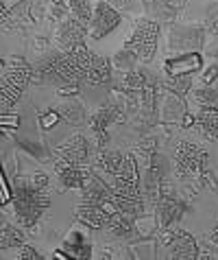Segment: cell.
<instances>
[{
  "instance_id": "cell-1",
  "label": "cell",
  "mask_w": 218,
  "mask_h": 260,
  "mask_svg": "<svg viewBox=\"0 0 218 260\" xmlns=\"http://www.w3.org/2000/svg\"><path fill=\"white\" fill-rule=\"evenodd\" d=\"M48 190V188H46ZM46 190L35 188L33 184L18 182L13 188V210H16V223L20 228H35L44 210L50 206V197Z\"/></svg>"
},
{
  "instance_id": "cell-2",
  "label": "cell",
  "mask_w": 218,
  "mask_h": 260,
  "mask_svg": "<svg viewBox=\"0 0 218 260\" xmlns=\"http://www.w3.org/2000/svg\"><path fill=\"white\" fill-rule=\"evenodd\" d=\"M33 79V66L22 57H11L9 61H3V92H0V105L3 114L11 112L13 105L20 101L22 92Z\"/></svg>"
},
{
  "instance_id": "cell-3",
  "label": "cell",
  "mask_w": 218,
  "mask_h": 260,
  "mask_svg": "<svg viewBox=\"0 0 218 260\" xmlns=\"http://www.w3.org/2000/svg\"><path fill=\"white\" fill-rule=\"evenodd\" d=\"M159 31H162V24H159L157 20L149 18V16L135 20L133 33H131V38L125 42V48L137 53L142 63H151L153 59H155V53H157Z\"/></svg>"
},
{
  "instance_id": "cell-4",
  "label": "cell",
  "mask_w": 218,
  "mask_h": 260,
  "mask_svg": "<svg viewBox=\"0 0 218 260\" xmlns=\"http://www.w3.org/2000/svg\"><path fill=\"white\" fill-rule=\"evenodd\" d=\"M186 201H181L174 188L168 184V179H164L159 186V197L155 201V216H157V225L162 230H170L181 221V216L186 214Z\"/></svg>"
},
{
  "instance_id": "cell-5",
  "label": "cell",
  "mask_w": 218,
  "mask_h": 260,
  "mask_svg": "<svg viewBox=\"0 0 218 260\" xmlns=\"http://www.w3.org/2000/svg\"><path fill=\"white\" fill-rule=\"evenodd\" d=\"M205 162H207L205 149L194 142H179L177 149H174V169H177V175L181 179H190L203 173Z\"/></svg>"
},
{
  "instance_id": "cell-6",
  "label": "cell",
  "mask_w": 218,
  "mask_h": 260,
  "mask_svg": "<svg viewBox=\"0 0 218 260\" xmlns=\"http://www.w3.org/2000/svg\"><path fill=\"white\" fill-rule=\"evenodd\" d=\"M164 247L170 258H179V260L199 258V245H196V241L184 228H177V225L170 230H164Z\"/></svg>"
},
{
  "instance_id": "cell-7",
  "label": "cell",
  "mask_w": 218,
  "mask_h": 260,
  "mask_svg": "<svg viewBox=\"0 0 218 260\" xmlns=\"http://www.w3.org/2000/svg\"><path fill=\"white\" fill-rule=\"evenodd\" d=\"M205 26L199 24H172L170 28V50H201L205 46Z\"/></svg>"
},
{
  "instance_id": "cell-8",
  "label": "cell",
  "mask_w": 218,
  "mask_h": 260,
  "mask_svg": "<svg viewBox=\"0 0 218 260\" xmlns=\"http://www.w3.org/2000/svg\"><path fill=\"white\" fill-rule=\"evenodd\" d=\"M120 22H122L120 11L114 9L107 0H100V3L94 7V18L90 22V35L94 40H103L116 26H120Z\"/></svg>"
},
{
  "instance_id": "cell-9",
  "label": "cell",
  "mask_w": 218,
  "mask_h": 260,
  "mask_svg": "<svg viewBox=\"0 0 218 260\" xmlns=\"http://www.w3.org/2000/svg\"><path fill=\"white\" fill-rule=\"evenodd\" d=\"M57 157H61V160H65V162H72L77 166H87L94 157V149H92L90 140H87L83 134H77L59 149Z\"/></svg>"
},
{
  "instance_id": "cell-10",
  "label": "cell",
  "mask_w": 218,
  "mask_h": 260,
  "mask_svg": "<svg viewBox=\"0 0 218 260\" xmlns=\"http://www.w3.org/2000/svg\"><path fill=\"white\" fill-rule=\"evenodd\" d=\"M55 171L59 175V182L70 190H83L85 184L90 182L92 177V171L87 166H77L72 162H65L61 157L55 160Z\"/></svg>"
},
{
  "instance_id": "cell-11",
  "label": "cell",
  "mask_w": 218,
  "mask_h": 260,
  "mask_svg": "<svg viewBox=\"0 0 218 260\" xmlns=\"http://www.w3.org/2000/svg\"><path fill=\"white\" fill-rule=\"evenodd\" d=\"M87 31H90V26H85L83 22H79L75 16H70L57 28V44H59L61 50H75L77 46L85 44Z\"/></svg>"
},
{
  "instance_id": "cell-12",
  "label": "cell",
  "mask_w": 218,
  "mask_h": 260,
  "mask_svg": "<svg viewBox=\"0 0 218 260\" xmlns=\"http://www.w3.org/2000/svg\"><path fill=\"white\" fill-rule=\"evenodd\" d=\"M28 9H31V0H18L11 9H7V5H3V26L7 31H20L26 20H31Z\"/></svg>"
},
{
  "instance_id": "cell-13",
  "label": "cell",
  "mask_w": 218,
  "mask_h": 260,
  "mask_svg": "<svg viewBox=\"0 0 218 260\" xmlns=\"http://www.w3.org/2000/svg\"><path fill=\"white\" fill-rule=\"evenodd\" d=\"M196 127L209 142L218 140V107L216 105H201V112L196 114Z\"/></svg>"
},
{
  "instance_id": "cell-14",
  "label": "cell",
  "mask_w": 218,
  "mask_h": 260,
  "mask_svg": "<svg viewBox=\"0 0 218 260\" xmlns=\"http://www.w3.org/2000/svg\"><path fill=\"white\" fill-rule=\"evenodd\" d=\"M105 230L116 238H133V234H135V219L133 216H129V214L116 212V214H112V219L107 221Z\"/></svg>"
},
{
  "instance_id": "cell-15",
  "label": "cell",
  "mask_w": 218,
  "mask_h": 260,
  "mask_svg": "<svg viewBox=\"0 0 218 260\" xmlns=\"http://www.w3.org/2000/svg\"><path fill=\"white\" fill-rule=\"evenodd\" d=\"M125 160H127V155H122L116 149H98V153H96V166L103 173H109V175H118Z\"/></svg>"
},
{
  "instance_id": "cell-16",
  "label": "cell",
  "mask_w": 218,
  "mask_h": 260,
  "mask_svg": "<svg viewBox=\"0 0 218 260\" xmlns=\"http://www.w3.org/2000/svg\"><path fill=\"white\" fill-rule=\"evenodd\" d=\"M201 66V57L196 53H184L174 59L166 61V75H186V72L199 70Z\"/></svg>"
},
{
  "instance_id": "cell-17",
  "label": "cell",
  "mask_w": 218,
  "mask_h": 260,
  "mask_svg": "<svg viewBox=\"0 0 218 260\" xmlns=\"http://www.w3.org/2000/svg\"><path fill=\"white\" fill-rule=\"evenodd\" d=\"M22 245H24V234H22V230L11 225L9 221L3 216V221H0V247L3 249H20Z\"/></svg>"
},
{
  "instance_id": "cell-18",
  "label": "cell",
  "mask_w": 218,
  "mask_h": 260,
  "mask_svg": "<svg viewBox=\"0 0 218 260\" xmlns=\"http://www.w3.org/2000/svg\"><path fill=\"white\" fill-rule=\"evenodd\" d=\"M59 114L70 125H83L85 120V107L79 101H65L63 105H59Z\"/></svg>"
},
{
  "instance_id": "cell-19",
  "label": "cell",
  "mask_w": 218,
  "mask_h": 260,
  "mask_svg": "<svg viewBox=\"0 0 218 260\" xmlns=\"http://www.w3.org/2000/svg\"><path fill=\"white\" fill-rule=\"evenodd\" d=\"M164 85L172 92V94L186 96L188 92L192 90V72H186V75H168Z\"/></svg>"
},
{
  "instance_id": "cell-20",
  "label": "cell",
  "mask_w": 218,
  "mask_h": 260,
  "mask_svg": "<svg viewBox=\"0 0 218 260\" xmlns=\"http://www.w3.org/2000/svg\"><path fill=\"white\" fill-rule=\"evenodd\" d=\"M186 112H188V110H186L184 96L172 94V92H170V96L164 101V118H166V120H181Z\"/></svg>"
},
{
  "instance_id": "cell-21",
  "label": "cell",
  "mask_w": 218,
  "mask_h": 260,
  "mask_svg": "<svg viewBox=\"0 0 218 260\" xmlns=\"http://www.w3.org/2000/svg\"><path fill=\"white\" fill-rule=\"evenodd\" d=\"M137 61H140L137 53H133V50H129L125 46H122V50H118V53L114 55V66H116V70H120L122 75H127V72H133Z\"/></svg>"
},
{
  "instance_id": "cell-22",
  "label": "cell",
  "mask_w": 218,
  "mask_h": 260,
  "mask_svg": "<svg viewBox=\"0 0 218 260\" xmlns=\"http://www.w3.org/2000/svg\"><path fill=\"white\" fill-rule=\"evenodd\" d=\"M77 238V243L68 241L63 245V254L70 256V258H77V260H83V258H90L92 256V247L87 243H83V236L81 234H72Z\"/></svg>"
},
{
  "instance_id": "cell-23",
  "label": "cell",
  "mask_w": 218,
  "mask_h": 260,
  "mask_svg": "<svg viewBox=\"0 0 218 260\" xmlns=\"http://www.w3.org/2000/svg\"><path fill=\"white\" fill-rule=\"evenodd\" d=\"M70 13L75 16L79 22H83L85 26H90L92 18H94V9L90 5V0H70Z\"/></svg>"
},
{
  "instance_id": "cell-24",
  "label": "cell",
  "mask_w": 218,
  "mask_h": 260,
  "mask_svg": "<svg viewBox=\"0 0 218 260\" xmlns=\"http://www.w3.org/2000/svg\"><path fill=\"white\" fill-rule=\"evenodd\" d=\"M194 99L201 105H216L218 107V88L214 85H203V88L194 90Z\"/></svg>"
},
{
  "instance_id": "cell-25",
  "label": "cell",
  "mask_w": 218,
  "mask_h": 260,
  "mask_svg": "<svg viewBox=\"0 0 218 260\" xmlns=\"http://www.w3.org/2000/svg\"><path fill=\"white\" fill-rule=\"evenodd\" d=\"M50 16L55 20H68L72 13H70V5H65V0H55L53 5H50Z\"/></svg>"
},
{
  "instance_id": "cell-26",
  "label": "cell",
  "mask_w": 218,
  "mask_h": 260,
  "mask_svg": "<svg viewBox=\"0 0 218 260\" xmlns=\"http://www.w3.org/2000/svg\"><path fill=\"white\" fill-rule=\"evenodd\" d=\"M20 147L24 149V151H28V153H33L38 160H42V162H46L48 157H46V151H44L40 144H33V142H24V140H20Z\"/></svg>"
},
{
  "instance_id": "cell-27",
  "label": "cell",
  "mask_w": 218,
  "mask_h": 260,
  "mask_svg": "<svg viewBox=\"0 0 218 260\" xmlns=\"http://www.w3.org/2000/svg\"><path fill=\"white\" fill-rule=\"evenodd\" d=\"M59 120H61V114H59V110H57V112H48V114H42V116H40L42 129H53V127H55Z\"/></svg>"
},
{
  "instance_id": "cell-28",
  "label": "cell",
  "mask_w": 218,
  "mask_h": 260,
  "mask_svg": "<svg viewBox=\"0 0 218 260\" xmlns=\"http://www.w3.org/2000/svg\"><path fill=\"white\" fill-rule=\"evenodd\" d=\"M18 258L20 260H42V254H38V251H35L31 245H22Z\"/></svg>"
},
{
  "instance_id": "cell-29",
  "label": "cell",
  "mask_w": 218,
  "mask_h": 260,
  "mask_svg": "<svg viewBox=\"0 0 218 260\" xmlns=\"http://www.w3.org/2000/svg\"><path fill=\"white\" fill-rule=\"evenodd\" d=\"M107 3L118 11H131L135 7V0H107Z\"/></svg>"
},
{
  "instance_id": "cell-30",
  "label": "cell",
  "mask_w": 218,
  "mask_h": 260,
  "mask_svg": "<svg viewBox=\"0 0 218 260\" xmlns=\"http://www.w3.org/2000/svg\"><path fill=\"white\" fill-rule=\"evenodd\" d=\"M31 184L35 186V188H40V190H46L48 188V175H46V173H35L33 179H31Z\"/></svg>"
},
{
  "instance_id": "cell-31",
  "label": "cell",
  "mask_w": 218,
  "mask_h": 260,
  "mask_svg": "<svg viewBox=\"0 0 218 260\" xmlns=\"http://www.w3.org/2000/svg\"><path fill=\"white\" fill-rule=\"evenodd\" d=\"M216 77H218V66H209L207 72L203 75V85H212Z\"/></svg>"
},
{
  "instance_id": "cell-32",
  "label": "cell",
  "mask_w": 218,
  "mask_h": 260,
  "mask_svg": "<svg viewBox=\"0 0 218 260\" xmlns=\"http://www.w3.org/2000/svg\"><path fill=\"white\" fill-rule=\"evenodd\" d=\"M209 241H212L214 245H218V221H216V225L212 230V234H209Z\"/></svg>"
},
{
  "instance_id": "cell-33",
  "label": "cell",
  "mask_w": 218,
  "mask_h": 260,
  "mask_svg": "<svg viewBox=\"0 0 218 260\" xmlns=\"http://www.w3.org/2000/svg\"><path fill=\"white\" fill-rule=\"evenodd\" d=\"M168 3H170L172 7H177V9L181 11V9H184V7H186V3H188V0H168Z\"/></svg>"
},
{
  "instance_id": "cell-34",
  "label": "cell",
  "mask_w": 218,
  "mask_h": 260,
  "mask_svg": "<svg viewBox=\"0 0 218 260\" xmlns=\"http://www.w3.org/2000/svg\"><path fill=\"white\" fill-rule=\"evenodd\" d=\"M35 44H38V48L42 50L44 46H46V40H44V38H38V42H35Z\"/></svg>"
},
{
  "instance_id": "cell-35",
  "label": "cell",
  "mask_w": 218,
  "mask_h": 260,
  "mask_svg": "<svg viewBox=\"0 0 218 260\" xmlns=\"http://www.w3.org/2000/svg\"><path fill=\"white\" fill-rule=\"evenodd\" d=\"M142 3H157V0H142Z\"/></svg>"
}]
</instances>
